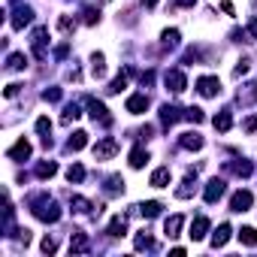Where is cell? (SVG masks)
Returning <instances> with one entry per match:
<instances>
[{"label": "cell", "mask_w": 257, "mask_h": 257, "mask_svg": "<svg viewBox=\"0 0 257 257\" xmlns=\"http://www.w3.org/2000/svg\"><path fill=\"white\" fill-rule=\"evenodd\" d=\"M31 212H34L40 221H46V224L61 221V209H58L55 200H49V194H37V197L31 200Z\"/></svg>", "instance_id": "cell-1"}, {"label": "cell", "mask_w": 257, "mask_h": 257, "mask_svg": "<svg viewBox=\"0 0 257 257\" xmlns=\"http://www.w3.org/2000/svg\"><path fill=\"white\" fill-rule=\"evenodd\" d=\"M164 85H167L173 94H182V91L188 88V79H185V73H182V70H167V76H164Z\"/></svg>", "instance_id": "cell-2"}, {"label": "cell", "mask_w": 257, "mask_h": 257, "mask_svg": "<svg viewBox=\"0 0 257 257\" xmlns=\"http://www.w3.org/2000/svg\"><path fill=\"white\" fill-rule=\"evenodd\" d=\"M197 91H200V97H218V94H221L218 76H203V79H197Z\"/></svg>", "instance_id": "cell-3"}, {"label": "cell", "mask_w": 257, "mask_h": 257, "mask_svg": "<svg viewBox=\"0 0 257 257\" xmlns=\"http://www.w3.org/2000/svg\"><path fill=\"white\" fill-rule=\"evenodd\" d=\"M118 155V143L112 140V137H106V140H100L97 146H94V158L97 161H109V158H115Z\"/></svg>", "instance_id": "cell-4"}, {"label": "cell", "mask_w": 257, "mask_h": 257, "mask_svg": "<svg viewBox=\"0 0 257 257\" xmlns=\"http://www.w3.org/2000/svg\"><path fill=\"white\" fill-rule=\"evenodd\" d=\"M224 191H227V182H224V179H212V182L203 188V200H206V203H218V200L224 197Z\"/></svg>", "instance_id": "cell-5"}, {"label": "cell", "mask_w": 257, "mask_h": 257, "mask_svg": "<svg viewBox=\"0 0 257 257\" xmlns=\"http://www.w3.org/2000/svg\"><path fill=\"white\" fill-rule=\"evenodd\" d=\"M88 112H91V118H94V121H100L103 127H109V124H112V115H109V109H106L100 100H88Z\"/></svg>", "instance_id": "cell-6"}, {"label": "cell", "mask_w": 257, "mask_h": 257, "mask_svg": "<svg viewBox=\"0 0 257 257\" xmlns=\"http://www.w3.org/2000/svg\"><path fill=\"white\" fill-rule=\"evenodd\" d=\"M251 203H254L251 191H236V194L230 197V212H248Z\"/></svg>", "instance_id": "cell-7"}, {"label": "cell", "mask_w": 257, "mask_h": 257, "mask_svg": "<svg viewBox=\"0 0 257 257\" xmlns=\"http://www.w3.org/2000/svg\"><path fill=\"white\" fill-rule=\"evenodd\" d=\"M34 22V10H28V7H19L16 13H13V19H10V25L16 28V31H22V28H28Z\"/></svg>", "instance_id": "cell-8"}, {"label": "cell", "mask_w": 257, "mask_h": 257, "mask_svg": "<svg viewBox=\"0 0 257 257\" xmlns=\"http://www.w3.org/2000/svg\"><path fill=\"white\" fill-rule=\"evenodd\" d=\"M209 227H212V224H209V218H206V215H197V218H194V224H191V233H188V236H191L194 242H200V239H206Z\"/></svg>", "instance_id": "cell-9"}, {"label": "cell", "mask_w": 257, "mask_h": 257, "mask_svg": "<svg viewBox=\"0 0 257 257\" xmlns=\"http://www.w3.org/2000/svg\"><path fill=\"white\" fill-rule=\"evenodd\" d=\"M179 118H185V109H179V106H161V121H164V127H173Z\"/></svg>", "instance_id": "cell-10"}, {"label": "cell", "mask_w": 257, "mask_h": 257, "mask_svg": "<svg viewBox=\"0 0 257 257\" xmlns=\"http://www.w3.org/2000/svg\"><path fill=\"white\" fill-rule=\"evenodd\" d=\"M46 37H49V31H46V28H37V31H34V40H31V46H34V55H37L40 61L46 58Z\"/></svg>", "instance_id": "cell-11"}, {"label": "cell", "mask_w": 257, "mask_h": 257, "mask_svg": "<svg viewBox=\"0 0 257 257\" xmlns=\"http://www.w3.org/2000/svg\"><path fill=\"white\" fill-rule=\"evenodd\" d=\"M146 109H149V97L146 94H131V97H127V112L143 115Z\"/></svg>", "instance_id": "cell-12"}, {"label": "cell", "mask_w": 257, "mask_h": 257, "mask_svg": "<svg viewBox=\"0 0 257 257\" xmlns=\"http://www.w3.org/2000/svg\"><path fill=\"white\" fill-rule=\"evenodd\" d=\"M7 155H10V161H25V158H31V143L22 137V140H19V143L7 152Z\"/></svg>", "instance_id": "cell-13"}, {"label": "cell", "mask_w": 257, "mask_h": 257, "mask_svg": "<svg viewBox=\"0 0 257 257\" xmlns=\"http://www.w3.org/2000/svg\"><path fill=\"white\" fill-rule=\"evenodd\" d=\"M182 149H188V152H200L203 149V137L200 134H194V131H188V134H182Z\"/></svg>", "instance_id": "cell-14"}, {"label": "cell", "mask_w": 257, "mask_h": 257, "mask_svg": "<svg viewBox=\"0 0 257 257\" xmlns=\"http://www.w3.org/2000/svg\"><path fill=\"white\" fill-rule=\"evenodd\" d=\"M91 245H88V236L85 233H79V230H73V236H70V251L73 254H85Z\"/></svg>", "instance_id": "cell-15"}, {"label": "cell", "mask_w": 257, "mask_h": 257, "mask_svg": "<svg viewBox=\"0 0 257 257\" xmlns=\"http://www.w3.org/2000/svg\"><path fill=\"white\" fill-rule=\"evenodd\" d=\"M146 164H149V149H143V146L131 149V167H134V170H143Z\"/></svg>", "instance_id": "cell-16"}, {"label": "cell", "mask_w": 257, "mask_h": 257, "mask_svg": "<svg viewBox=\"0 0 257 257\" xmlns=\"http://www.w3.org/2000/svg\"><path fill=\"white\" fill-rule=\"evenodd\" d=\"M230 233H233V227H230V224H221V227L212 233V248H224L227 239H230Z\"/></svg>", "instance_id": "cell-17"}, {"label": "cell", "mask_w": 257, "mask_h": 257, "mask_svg": "<svg viewBox=\"0 0 257 257\" xmlns=\"http://www.w3.org/2000/svg\"><path fill=\"white\" fill-rule=\"evenodd\" d=\"M194 185H197V173H188V179L182 182V188H176V197L179 200H188L194 194Z\"/></svg>", "instance_id": "cell-18"}, {"label": "cell", "mask_w": 257, "mask_h": 257, "mask_svg": "<svg viewBox=\"0 0 257 257\" xmlns=\"http://www.w3.org/2000/svg\"><path fill=\"white\" fill-rule=\"evenodd\" d=\"M106 233H109L112 239H118V236H124V233H127V221H124L121 215H115V218L109 221V227H106Z\"/></svg>", "instance_id": "cell-19"}, {"label": "cell", "mask_w": 257, "mask_h": 257, "mask_svg": "<svg viewBox=\"0 0 257 257\" xmlns=\"http://www.w3.org/2000/svg\"><path fill=\"white\" fill-rule=\"evenodd\" d=\"M212 124H215V131H221V134H227V131H230V127H233V115H230V109H224V112H218Z\"/></svg>", "instance_id": "cell-20"}, {"label": "cell", "mask_w": 257, "mask_h": 257, "mask_svg": "<svg viewBox=\"0 0 257 257\" xmlns=\"http://www.w3.org/2000/svg\"><path fill=\"white\" fill-rule=\"evenodd\" d=\"M91 73H94V79H103V76H106V58H103L100 52L91 55Z\"/></svg>", "instance_id": "cell-21"}, {"label": "cell", "mask_w": 257, "mask_h": 257, "mask_svg": "<svg viewBox=\"0 0 257 257\" xmlns=\"http://www.w3.org/2000/svg\"><path fill=\"white\" fill-rule=\"evenodd\" d=\"M170 185V167H158L152 173V188H167Z\"/></svg>", "instance_id": "cell-22"}, {"label": "cell", "mask_w": 257, "mask_h": 257, "mask_svg": "<svg viewBox=\"0 0 257 257\" xmlns=\"http://www.w3.org/2000/svg\"><path fill=\"white\" fill-rule=\"evenodd\" d=\"M182 224H185V218H182V215H173V218H167L164 233H167L170 239H176V236H179V230H182Z\"/></svg>", "instance_id": "cell-23"}, {"label": "cell", "mask_w": 257, "mask_h": 257, "mask_svg": "<svg viewBox=\"0 0 257 257\" xmlns=\"http://www.w3.org/2000/svg\"><path fill=\"white\" fill-rule=\"evenodd\" d=\"M85 146H88V134H85V131H76V134L70 137V143H67L70 152H82Z\"/></svg>", "instance_id": "cell-24"}, {"label": "cell", "mask_w": 257, "mask_h": 257, "mask_svg": "<svg viewBox=\"0 0 257 257\" xmlns=\"http://www.w3.org/2000/svg\"><path fill=\"white\" fill-rule=\"evenodd\" d=\"M227 173H236V176H251L254 173V167H251V161H236V164H227Z\"/></svg>", "instance_id": "cell-25"}, {"label": "cell", "mask_w": 257, "mask_h": 257, "mask_svg": "<svg viewBox=\"0 0 257 257\" xmlns=\"http://www.w3.org/2000/svg\"><path fill=\"white\" fill-rule=\"evenodd\" d=\"M137 209H140V215H143V218H158L164 206H161L158 200H149V203H143V206H137Z\"/></svg>", "instance_id": "cell-26"}, {"label": "cell", "mask_w": 257, "mask_h": 257, "mask_svg": "<svg viewBox=\"0 0 257 257\" xmlns=\"http://www.w3.org/2000/svg\"><path fill=\"white\" fill-rule=\"evenodd\" d=\"M127 76H131V70L118 73V76H115V79L109 82V88H106V91H109V94H118V91H124V88H127Z\"/></svg>", "instance_id": "cell-27"}, {"label": "cell", "mask_w": 257, "mask_h": 257, "mask_svg": "<svg viewBox=\"0 0 257 257\" xmlns=\"http://www.w3.org/2000/svg\"><path fill=\"white\" fill-rule=\"evenodd\" d=\"M58 173V164L55 161H43V164H37V179H52Z\"/></svg>", "instance_id": "cell-28"}, {"label": "cell", "mask_w": 257, "mask_h": 257, "mask_svg": "<svg viewBox=\"0 0 257 257\" xmlns=\"http://www.w3.org/2000/svg\"><path fill=\"white\" fill-rule=\"evenodd\" d=\"M239 103H257V82H248L239 91Z\"/></svg>", "instance_id": "cell-29"}, {"label": "cell", "mask_w": 257, "mask_h": 257, "mask_svg": "<svg viewBox=\"0 0 257 257\" xmlns=\"http://www.w3.org/2000/svg\"><path fill=\"white\" fill-rule=\"evenodd\" d=\"M28 67V58L22 55V52H13L10 58H7V70H25Z\"/></svg>", "instance_id": "cell-30"}, {"label": "cell", "mask_w": 257, "mask_h": 257, "mask_svg": "<svg viewBox=\"0 0 257 257\" xmlns=\"http://www.w3.org/2000/svg\"><path fill=\"white\" fill-rule=\"evenodd\" d=\"M239 242L248 245V248H254V245H257V230H254V227H242V230H239Z\"/></svg>", "instance_id": "cell-31"}, {"label": "cell", "mask_w": 257, "mask_h": 257, "mask_svg": "<svg viewBox=\"0 0 257 257\" xmlns=\"http://www.w3.org/2000/svg\"><path fill=\"white\" fill-rule=\"evenodd\" d=\"M161 40H164V49H176V46H179V31L170 28V31L161 34Z\"/></svg>", "instance_id": "cell-32"}, {"label": "cell", "mask_w": 257, "mask_h": 257, "mask_svg": "<svg viewBox=\"0 0 257 257\" xmlns=\"http://www.w3.org/2000/svg\"><path fill=\"white\" fill-rule=\"evenodd\" d=\"M67 179L79 185V182L85 179V167H82V164H70V167H67Z\"/></svg>", "instance_id": "cell-33"}, {"label": "cell", "mask_w": 257, "mask_h": 257, "mask_svg": "<svg viewBox=\"0 0 257 257\" xmlns=\"http://www.w3.org/2000/svg\"><path fill=\"white\" fill-rule=\"evenodd\" d=\"M124 191V179L121 176H109L106 179V194H121Z\"/></svg>", "instance_id": "cell-34"}, {"label": "cell", "mask_w": 257, "mask_h": 257, "mask_svg": "<svg viewBox=\"0 0 257 257\" xmlns=\"http://www.w3.org/2000/svg\"><path fill=\"white\" fill-rule=\"evenodd\" d=\"M94 209V203L91 200H85V197H73V212H79V215H88Z\"/></svg>", "instance_id": "cell-35"}, {"label": "cell", "mask_w": 257, "mask_h": 257, "mask_svg": "<svg viewBox=\"0 0 257 257\" xmlns=\"http://www.w3.org/2000/svg\"><path fill=\"white\" fill-rule=\"evenodd\" d=\"M97 19H100V10L97 7H85L82 10V22L85 25H97Z\"/></svg>", "instance_id": "cell-36"}, {"label": "cell", "mask_w": 257, "mask_h": 257, "mask_svg": "<svg viewBox=\"0 0 257 257\" xmlns=\"http://www.w3.org/2000/svg\"><path fill=\"white\" fill-rule=\"evenodd\" d=\"M79 115H82V109H79L76 103H70V106L64 109V115H61V121H64V124H70V121H76Z\"/></svg>", "instance_id": "cell-37"}, {"label": "cell", "mask_w": 257, "mask_h": 257, "mask_svg": "<svg viewBox=\"0 0 257 257\" xmlns=\"http://www.w3.org/2000/svg\"><path fill=\"white\" fill-rule=\"evenodd\" d=\"M185 121H194V124H200V121H206V115H203V109H197V106H188V109H185Z\"/></svg>", "instance_id": "cell-38"}, {"label": "cell", "mask_w": 257, "mask_h": 257, "mask_svg": "<svg viewBox=\"0 0 257 257\" xmlns=\"http://www.w3.org/2000/svg\"><path fill=\"white\" fill-rule=\"evenodd\" d=\"M49 131H52V121L43 115V118H37V134L40 137H49Z\"/></svg>", "instance_id": "cell-39"}, {"label": "cell", "mask_w": 257, "mask_h": 257, "mask_svg": "<svg viewBox=\"0 0 257 257\" xmlns=\"http://www.w3.org/2000/svg\"><path fill=\"white\" fill-rule=\"evenodd\" d=\"M61 97H64L61 88H49V91H43V100H46V103H58Z\"/></svg>", "instance_id": "cell-40"}, {"label": "cell", "mask_w": 257, "mask_h": 257, "mask_svg": "<svg viewBox=\"0 0 257 257\" xmlns=\"http://www.w3.org/2000/svg\"><path fill=\"white\" fill-rule=\"evenodd\" d=\"M58 28H61L64 34H67V31H73V28H76V22H73L70 16H61V22H58Z\"/></svg>", "instance_id": "cell-41"}, {"label": "cell", "mask_w": 257, "mask_h": 257, "mask_svg": "<svg viewBox=\"0 0 257 257\" xmlns=\"http://www.w3.org/2000/svg\"><path fill=\"white\" fill-rule=\"evenodd\" d=\"M137 248H155V242H152V236H146V233H140V236H137Z\"/></svg>", "instance_id": "cell-42"}, {"label": "cell", "mask_w": 257, "mask_h": 257, "mask_svg": "<svg viewBox=\"0 0 257 257\" xmlns=\"http://www.w3.org/2000/svg\"><path fill=\"white\" fill-rule=\"evenodd\" d=\"M55 248H58V242H55L52 236H46V239H43V251H46V254H52Z\"/></svg>", "instance_id": "cell-43"}, {"label": "cell", "mask_w": 257, "mask_h": 257, "mask_svg": "<svg viewBox=\"0 0 257 257\" xmlns=\"http://www.w3.org/2000/svg\"><path fill=\"white\" fill-rule=\"evenodd\" d=\"M245 131H248V134H254V131H257V118H254V115H251V118H245Z\"/></svg>", "instance_id": "cell-44"}, {"label": "cell", "mask_w": 257, "mask_h": 257, "mask_svg": "<svg viewBox=\"0 0 257 257\" xmlns=\"http://www.w3.org/2000/svg\"><path fill=\"white\" fill-rule=\"evenodd\" d=\"M248 73V61H239V67L233 70V76H245Z\"/></svg>", "instance_id": "cell-45"}, {"label": "cell", "mask_w": 257, "mask_h": 257, "mask_svg": "<svg viewBox=\"0 0 257 257\" xmlns=\"http://www.w3.org/2000/svg\"><path fill=\"white\" fill-rule=\"evenodd\" d=\"M67 52H70V46L64 43V46H58V49H55V58H67Z\"/></svg>", "instance_id": "cell-46"}, {"label": "cell", "mask_w": 257, "mask_h": 257, "mask_svg": "<svg viewBox=\"0 0 257 257\" xmlns=\"http://www.w3.org/2000/svg\"><path fill=\"white\" fill-rule=\"evenodd\" d=\"M140 79H143V85H152V82H155V73H152V70H149V73H143V76H140Z\"/></svg>", "instance_id": "cell-47"}, {"label": "cell", "mask_w": 257, "mask_h": 257, "mask_svg": "<svg viewBox=\"0 0 257 257\" xmlns=\"http://www.w3.org/2000/svg\"><path fill=\"white\" fill-rule=\"evenodd\" d=\"M19 88H22V85H7V91H4V94H7V97H16V94H19Z\"/></svg>", "instance_id": "cell-48"}, {"label": "cell", "mask_w": 257, "mask_h": 257, "mask_svg": "<svg viewBox=\"0 0 257 257\" xmlns=\"http://www.w3.org/2000/svg\"><path fill=\"white\" fill-rule=\"evenodd\" d=\"M197 0H179V7H194Z\"/></svg>", "instance_id": "cell-49"}, {"label": "cell", "mask_w": 257, "mask_h": 257, "mask_svg": "<svg viewBox=\"0 0 257 257\" xmlns=\"http://www.w3.org/2000/svg\"><path fill=\"white\" fill-rule=\"evenodd\" d=\"M143 4H146V7H158V0H143Z\"/></svg>", "instance_id": "cell-50"}, {"label": "cell", "mask_w": 257, "mask_h": 257, "mask_svg": "<svg viewBox=\"0 0 257 257\" xmlns=\"http://www.w3.org/2000/svg\"><path fill=\"white\" fill-rule=\"evenodd\" d=\"M10 4H19V0H10Z\"/></svg>", "instance_id": "cell-51"}]
</instances>
